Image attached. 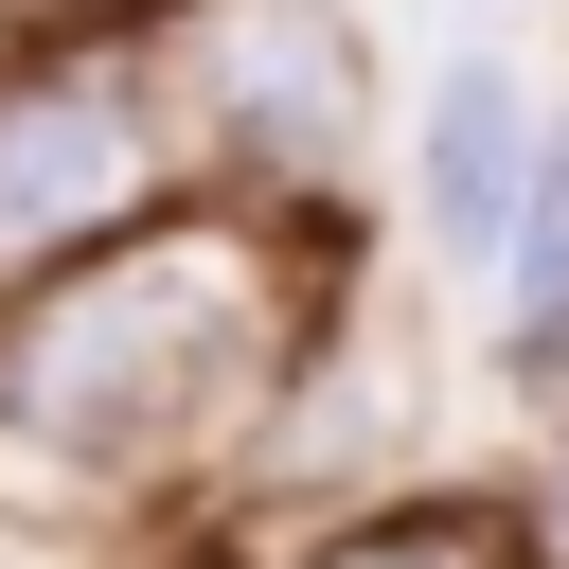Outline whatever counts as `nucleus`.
<instances>
[{"label":"nucleus","instance_id":"4","mask_svg":"<svg viewBox=\"0 0 569 569\" xmlns=\"http://www.w3.org/2000/svg\"><path fill=\"white\" fill-rule=\"evenodd\" d=\"M516 160H533L516 89H498V71H445V107H427V231H445V249H480V231L516 213Z\"/></svg>","mask_w":569,"mask_h":569},{"label":"nucleus","instance_id":"5","mask_svg":"<svg viewBox=\"0 0 569 569\" xmlns=\"http://www.w3.org/2000/svg\"><path fill=\"white\" fill-rule=\"evenodd\" d=\"M498 231H516V302H533V320H569V142H551V160H516V213H498Z\"/></svg>","mask_w":569,"mask_h":569},{"label":"nucleus","instance_id":"6","mask_svg":"<svg viewBox=\"0 0 569 569\" xmlns=\"http://www.w3.org/2000/svg\"><path fill=\"white\" fill-rule=\"evenodd\" d=\"M320 569H498L480 533H356V551H320Z\"/></svg>","mask_w":569,"mask_h":569},{"label":"nucleus","instance_id":"3","mask_svg":"<svg viewBox=\"0 0 569 569\" xmlns=\"http://www.w3.org/2000/svg\"><path fill=\"white\" fill-rule=\"evenodd\" d=\"M213 71H231V142H249L267 178H320V160L356 142V36H338L320 0H249V18L213 36Z\"/></svg>","mask_w":569,"mask_h":569},{"label":"nucleus","instance_id":"1","mask_svg":"<svg viewBox=\"0 0 569 569\" xmlns=\"http://www.w3.org/2000/svg\"><path fill=\"white\" fill-rule=\"evenodd\" d=\"M267 373V249L249 231H142L124 267L53 284L0 356V409L71 462H160Z\"/></svg>","mask_w":569,"mask_h":569},{"label":"nucleus","instance_id":"7","mask_svg":"<svg viewBox=\"0 0 569 569\" xmlns=\"http://www.w3.org/2000/svg\"><path fill=\"white\" fill-rule=\"evenodd\" d=\"M551 551H569V480H551Z\"/></svg>","mask_w":569,"mask_h":569},{"label":"nucleus","instance_id":"2","mask_svg":"<svg viewBox=\"0 0 569 569\" xmlns=\"http://www.w3.org/2000/svg\"><path fill=\"white\" fill-rule=\"evenodd\" d=\"M142 178H160V142H142V89L124 71H18L0 89V267L107 231Z\"/></svg>","mask_w":569,"mask_h":569}]
</instances>
